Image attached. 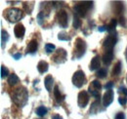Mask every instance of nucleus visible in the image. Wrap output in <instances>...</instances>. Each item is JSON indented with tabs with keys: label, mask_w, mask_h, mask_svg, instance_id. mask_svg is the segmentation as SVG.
<instances>
[{
	"label": "nucleus",
	"mask_w": 127,
	"mask_h": 119,
	"mask_svg": "<svg viewBox=\"0 0 127 119\" xmlns=\"http://www.w3.org/2000/svg\"><path fill=\"white\" fill-rule=\"evenodd\" d=\"M28 98H29L28 90H27V88H25L23 86L17 88L13 92V95H12V99H13L14 103L17 105H20V106H23V105H25L27 104Z\"/></svg>",
	"instance_id": "1"
},
{
	"label": "nucleus",
	"mask_w": 127,
	"mask_h": 119,
	"mask_svg": "<svg viewBox=\"0 0 127 119\" xmlns=\"http://www.w3.org/2000/svg\"><path fill=\"white\" fill-rule=\"evenodd\" d=\"M92 5H93V2L91 1H84V2L75 4L73 7L74 15L78 16L79 18H84L88 13V11L90 10V8L92 7Z\"/></svg>",
	"instance_id": "2"
},
{
	"label": "nucleus",
	"mask_w": 127,
	"mask_h": 119,
	"mask_svg": "<svg viewBox=\"0 0 127 119\" xmlns=\"http://www.w3.org/2000/svg\"><path fill=\"white\" fill-rule=\"evenodd\" d=\"M23 11L18 8H8L4 11V17L10 23H17L23 18Z\"/></svg>",
	"instance_id": "3"
},
{
	"label": "nucleus",
	"mask_w": 127,
	"mask_h": 119,
	"mask_svg": "<svg viewBox=\"0 0 127 119\" xmlns=\"http://www.w3.org/2000/svg\"><path fill=\"white\" fill-rule=\"evenodd\" d=\"M86 43L83 39L77 38L74 44V51H73V58L74 59H80L86 51Z\"/></svg>",
	"instance_id": "4"
},
{
	"label": "nucleus",
	"mask_w": 127,
	"mask_h": 119,
	"mask_svg": "<svg viewBox=\"0 0 127 119\" xmlns=\"http://www.w3.org/2000/svg\"><path fill=\"white\" fill-rule=\"evenodd\" d=\"M72 83L75 87L81 88L86 83V76L82 70H77L72 76Z\"/></svg>",
	"instance_id": "5"
},
{
	"label": "nucleus",
	"mask_w": 127,
	"mask_h": 119,
	"mask_svg": "<svg viewBox=\"0 0 127 119\" xmlns=\"http://www.w3.org/2000/svg\"><path fill=\"white\" fill-rule=\"evenodd\" d=\"M116 42V37L112 34H110L104 41L103 48H104V52H113V47Z\"/></svg>",
	"instance_id": "6"
},
{
	"label": "nucleus",
	"mask_w": 127,
	"mask_h": 119,
	"mask_svg": "<svg viewBox=\"0 0 127 119\" xmlns=\"http://www.w3.org/2000/svg\"><path fill=\"white\" fill-rule=\"evenodd\" d=\"M57 21H58V24H59V26L61 28H63V29L67 28V25H68V16H67V13L64 10H60L57 13Z\"/></svg>",
	"instance_id": "7"
},
{
	"label": "nucleus",
	"mask_w": 127,
	"mask_h": 119,
	"mask_svg": "<svg viewBox=\"0 0 127 119\" xmlns=\"http://www.w3.org/2000/svg\"><path fill=\"white\" fill-rule=\"evenodd\" d=\"M102 89V85L98 80H93L91 85L89 86V93L95 97V98H100V92Z\"/></svg>",
	"instance_id": "8"
},
{
	"label": "nucleus",
	"mask_w": 127,
	"mask_h": 119,
	"mask_svg": "<svg viewBox=\"0 0 127 119\" xmlns=\"http://www.w3.org/2000/svg\"><path fill=\"white\" fill-rule=\"evenodd\" d=\"M53 60L56 62V63H63L66 60V52L60 48L56 51L55 55L53 56Z\"/></svg>",
	"instance_id": "9"
},
{
	"label": "nucleus",
	"mask_w": 127,
	"mask_h": 119,
	"mask_svg": "<svg viewBox=\"0 0 127 119\" xmlns=\"http://www.w3.org/2000/svg\"><path fill=\"white\" fill-rule=\"evenodd\" d=\"M89 102V96L86 91H81L77 97V104L80 107H85Z\"/></svg>",
	"instance_id": "10"
},
{
	"label": "nucleus",
	"mask_w": 127,
	"mask_h": 119,
	"mask_svg": "<svg viewBox=\"0 0 127 119\" xmlns=\"http://www.w3.org/2000/svg\"><path fill=\"white\" fill-rule=\"evenodd\" d=\"M113 91L112 90H107V92L105 93V95H104V97H103V104H104V106H109L110 104L112 103V101H113Z\"/></svg>",
	"instance_id": "11"
},
{
	"label": "nucleus",
	"mask_w": 127,
	"mask_h": 119,
	"mask_svg": "<svg viewBox=\"0 0 127 119\" xmlns=\"http://www.w3.org/2000/svg\"><path fill=\"white\" fill-rule=\"evenodd\" d=\"M25 32H26V29L22 24H18L14 28V33H15L17 38H19V39H23L24 38Z\"/></svg>",
	"instance_id": "12"
},
{
	"label": "nucleus",
	"mask_w": 127,
	"mask_h": 119,
	"mask_svg": "<svg viewBox=\"0 0 127 119\" xmlns=\"http://www.w3.org/2000/svg\"><path fill=\"white\" fill-rule=\"evenodd\" d=\"M100 65H101V57L99 55L95 56L91 62H90V66H89V69L91 71H94V70H97V69H100Z\"/></svg>",
	"instance_id": "13"
},
{
	"label": "nucleus",
	"mask_w": 127,
	"mask_h": 119,
	"mask_svg": "<svg viewBox=\"0 0 127 119\" xmlns=\"http://www.w3.org/2000/svg\"><path fill=\"white\" fill-rule=\"evenodd\" d=\"M38 48V42L36 39H32V41L29 43L27 47V54H34L37 51Z\"/></svg>",
	"instance_id": "14"
},
{
	"label": "nucleus",
	"mask_w": 127,
	"mask_h": 119,
	"mask_svg": "<svg viewBox=\"0 0 127 119\" xmlns=\"http://www.w3.org/2000/svg\"><path fill=\"white\" fill-rule=\"evenodd\" d=\"M113 59V52H104L103 55V61L106 65L111 64V62L112 61Z\"/></svg>",
	"instance_id": "15"
},
{
	"label": "nucleus",
	"mask_w": 127,
	"mask_h": 119,
	"mask_svg": "<svg viewBox=\"0 0 127 119\" xmlns=\"http://www.w3.org/2000/svg\"><path fill=\"white\" fill-rule=\"evenodd\" d=\"M53 84H54V79L52 77V75H47L45 77V80H44V85H45V88L48 92H51L52 91V87H53Z\"/></svg>",
	"instance_id": "16"
},
{
	"label": "nucleus",
	"mask_w": 127,
	"mask_h": 119,
	"mask_svg": "<svg viewBox=\"0 0 127 119\" xmlns=\"http://www.w3.org/2000/svg\"><path fill=\"white\" fill-rule=\"evenodd\" d=\"M54 97H55V99H56L58 104L62 103L64 101V96L62 95L61 91L59 89V86H55V88H54Z\"/></svg>",
	"instance_id": "17"
},
{
	"label": "nucleus",
	"mask_w": 127,
	"mask_h": 119,
	"mask_svg": "<svg viewBox=\"0 0 127 119\" xmlns=\"http://www.w3.org/2000/svg\"><path fill=\"white\" fill-rule=\"evenodd\" d=\"M48 67H49L48 62L45 61V60H40V61L38 62V64H37V69H38V71H39L40 73L46 72L48 70Z\"/></svg>",
	"instance_id": "18"
},
{
	"label": "nucleus",
	"mask_w": 127,
	"mask_h": 119,
	"mask_svg": "<svg viewBox=\"0 0 127 119\" xmlns=\"http://www.w3.org/2000/svg\"><path fill=\"white\" fill-rule=\"evenodd\" d=\"M100 100L99 101H96L94 102L92 105H91V107H90V110H89V112H90V114H96V113H98L100 110H102V109H100Z\"/></svg>",
	"instance_id": "19"
},
{
	"label": "nucleus",
	"mask_w": 127,
	"mask_h": 119,
	"mask_svg": "<svg viewBox=\"0 0 127 119\" xmlns=\"http://www.w3.org/2000/svg\"><path fill=\"white\" fill-rule=\"evenodd\" d=\"M18 82H19V77L15 73H12V74L9 75V77H8V84L10 86H15Z\"/></svg>",
	"instance_id": "20"
},
{
	"label": "nucleus",
	"mask_w": 127,
	"mask_h": 119,
	"mask_svg": "<svg viewBox=\"0 0 127 119\" xmlns=\"http://www.w3.org/2000/svg\"><path fill=\"white\" fill-rule=\"evenodd\" d=\"M116 25H117V21H116L115 19H111V23H110L108 26H106V27H107V31H109L110 34H111V33L114 31V30H115Z\"/></svg>",
	"instance_id": "21"
},
{
	"label": "nucleus",
	"mask_w": 127,
	"mask_h": 119,
	"mask_svg": "<svg viewBox=\"0 0 127 119\" xmlns=\"http://www.w3.org/2000/svg\"><path fill=\"white\" fill-rule=\"evenodd\" d=\"M120 71H121V61H117V63L114 65V67L111 71V75L117 76L118 74H120Z\"/></svg>",
	"instance_id": "22"
},
{
	"label": "nucleus",
	"mask_w": 127,
	"mask_h": 119,
	"mask_svg": "<svg viewBox=\"0 0 127 119\" xmlns=\"http://www.w3.org/2000/svg\"><path fill=\"white\" fill-rule=\"evenodd\" d=\"M48 112V109L45 107V106H43V105H41V106H38L37 108H36V114L38 115V116H40V117H42V116H44V115H46Z\"/></svg>",
	"instance_id": "23"
},
{
	"label": "nucleus",
	"mask_w": 127,
	"mask_h": 119,
	"mask_svg": "<svg viewBox=\"0 0 127 119\" xmlns=\"http://www.w3.org/2000/svg\"><path fill=\"white\" fill-rule=\"evenodd\" d=\"M9 40V34L7 31L4 30H1V43H2V48H4V44H6V42Z\"/></svg>",
	"instance_id": "24"
},
{
	"label": "nucleus",
	"mask_w": 127,
	"mask_h": 119,
	"mask_svg": "<svg viewBox=\"0 0 127 119\" xmlns=\"http://www.w3.org/2000/svg\"><path fill=\"white\" fill-rule=\"evenodd\" d=\"M107 69L106 68H100V69H98L97 70V72H96V76L98 77V78H105L106 76H107Z\"/></svg>",
	"instance_id": "25"
},
{
	"label": "nucleus",
	"mask_w": 127,
	"mask_h": 119,
	"mask_svg": "<svg viewBox=\"0 0 127 119\" xmlns=\"http://www.w3.org/2000/svg\"><path fill=\"white\" fill-rule=\"evenodd\" d=\"M80 27H81V20L79 19L78 16L74 15V17H73V28L75 30H77Z\"/></svg>",
	"instance_id": "26"
},
{
	"label": "nucleus",
	"mask_w": 127,
	"mask_h": 119,
	"mask_svg": "<svg viewBox=\"0 0 127 119\" xmlns=\"http://www.w3.org/2000/svg\"><path fill=\"white\" fill-rule=\"evenodd\" d=\"M55 49H56V46H55L54 44L47 43V44L45 45V51H46V53H47V54H51V53H53V52L55 51Z\"/></svg>",
	"instance_id": "27"
},
{
	"label": "nucleus",
	"mask_w": 127,
	"mask_h": 119,
	"mask_svg": "<svg viewBox=\"0 0 127 119\" xmlns=\"http://www.w3.org/2000/svg\"><path fill=\"white\" fill-rule=\"evenodd\" d=\"M58 38H59V40H63V41H68V40H70V37L65 32H60L59 35H58Z\"/></svg>",
	"instance_id": "28"
},
{
	"label": "nucleus",
	"mask_w": 127,
	"mask_h": 119,
	"mask_svg": "<svg viewBox=\"0 0 127 119\" xmlns=\"http://www.w3.org/2000/svg\"><path fill=\"white\" fill-rule=\"evenodd\" d=\"M9 77V70L6 66L1 65V78H5V77Z\"/></svg>",
	"instance_id": "29"
},
{
	"label": "nucleus",
	"mask_w": 127,
	"mask_h": 119,
	"mask_svg": "<svg viewBox=\"0 0 127 119\" xmlns=\"http://www.w3.org/2000/svg\"><path fill=\"white\" fill-rule=\"evenodd\" d=\"M114 7H115V13L118 14L119 12H121L123 5H122L121 2H115V3H114Z\"/></svg>",
	"instance_id": "30"
},
{
	"label": "nucleus",
	"mask_w": 127,
	"mask_h": 119,
	"mask_svg": "<svg viewBox=\"0 0 127 119\" xmlns=\"http://www.w3.org/2000/svg\"><path fill=\"white\" fill-rule=\"evenodd\" d=\"M118 103L121 105H125L127 103V98L126 97H119L118 98Z\"/></svg>",
	"instance_id": "31"
},
{
	"label": "nucleus",
	"mask_w": 127,
	"mask_h": 119,
	"mask_svg": "<svg viewBox=\"0 0 127 119\" xmlns=\"http://www.w3.org/2000/svg\"><path fill=\"white\" fill-rule=\"evenodd\" d=\"M114 119H125V115H124L123 112H118V113L115 115Z\"/></svg>",
	"instance_id": "32"
},
{
	"label": "nucleus",
	"mask_w": 127,
	"mask_h": 119,
	"mask_svg": "<svg viewBox=\"0 0 127 119\" xmlns=\"http://www.w3.org/2000/svg\"><path fill=\"white\" fill-rule=\"evenodd\" d=\"M113 85H114V83L112 82V81H110V82H108L106 85H105V88L107 90H111L112 87H113Z\"/></svg>",
	"instance_id": "33"
},
{
	"label": "nucleus",
	"mask_w": 127,
	"mask_h": 119,
	"mask_svg": "<svg viewBox=\"0 0 127 119\" xmlns=\"http://www.w3.org/2000/svg\"><path fill=\"white\" fill-rule=\"evenodd\" d=\"M118 92H119V93H123L125 96H127V89L125 88V87H123V86L119 87V89H118Z\"/></svg>",
	"instance_id": "34"
},
{
	"label": "nucleus",
	"mask_w": 127,
	"mask_h": 119,
	"mask_svg": "<svg viewBox=\"0 0 127 119\" xmlns=\"http://www.w3.org/2000/svg\"><path fill=\"white\" fill-rule=\"evenodd\" d=\"M98 30H99L100 32H104V31H106V30H107V27H106V26L99 27V28H98Z\"/></svg>",
	"instance_id": "35"
},
{
	"label": "nucleus",
	"mask_w": 127,
	"mask_h": 119,
	"mask_svg": "<svg viewBox=\"0 0 127 119\" xmlns=\"http://www.w3.org/2000/svg\"><path fill=\"white\" fill-rule=\"evenodd\" d=\"M13 58L15 60H19L22 58V54H20V53H17V54H14L13 55Z\"/></svg>",
	"instance_id": "36"
},
{
	"label": "nucleus",
	"mask_w": 127,
	"mask_h": 119,
	"mask_svg": "<svg viewBox=\"0 0 127 119\" xmlns=\"http://www.w3.org/2000/svg\"><path fill=\"white\" fill-rule=\"evenodd\" d=\"M52 119H63V117H62V116H60L59 114H55V115H53Z\"/></svg>",
	"instance_id": "37"
},
{
	"label": "nucleus",
	"mask_w": 127,
	"mask_h": 119,
	"mask_svg": "<svg viewBox=\"0 0 127 119\" xmlns=\"http://www.w3.org/2000/svg\"><path fill=\"white\" fill-rule=\"evenodd\" d=\"M125 58H126V60H127V48L126 50H125Z\"/></svg>",
	"instance_id": "38"
},
{
	"label": "nucleus",
	"mask_w": 127,
	"mask_h": 119,
	"mask_svg": "<svg viewBox=\"0 0 127 119\" xmlns=\"http://www.w3.org/2000/svg\"><path fill=\"white\" fill-rule=\"evenodd\" d=\"M126 81H127V75H126Z\"/></svg>",
	"instance_id": "39"
}]
</instances>
